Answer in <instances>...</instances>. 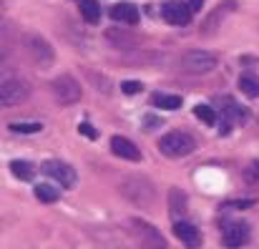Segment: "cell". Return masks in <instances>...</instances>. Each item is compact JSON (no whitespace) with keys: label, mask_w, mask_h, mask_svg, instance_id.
Returning <instances> with one entry per match:
<instances>
[{"label":"cell","mask_w":259,"mask_h":249,"mask_svg":"<svg viewBox=\"0 0 259 249\" xmlns=\"http://www.w3.org/2000/svg\"><path fill=\"white\" fill-rule=\"evenodd\" d=\"M106 38H108L113 46L123 48V51H128V48H134V46H136V38H134V35H128L126 30H116V28H111V30H106Z\"/></svg>","instance_id":"9a60e30c"},{"label":"cell","mask_w":259,"mask_h":249,"mask_svg":"<svg viewBox=\"0 0 259 249\" xmlns=\"http://www.w3.org/2000/svg\"><path fill=\"white\" fill-rule=\"evenodd\" d=\"M51 88L61 106H73L76 101H81V86L71 73H61L58 78H53Z\"/></svg>","instance_id":"5b68a950"},{"label":"cell","mask_w":259,"mask_h":249,"mask_svg":"<svg viewBox=\"0 0 259 249\" xmlns=\"http://www.w3.org/2000/svg\"><path fill=\"white\" fill-rule=\"evenodd\" d=\"M222 242L229 249H239L249 242V224L244 222H227L222 229Z\"/></svg>","instance_id":"9c48e42d"},{"label":"cell","mask_w":259,"mask_h":249,"mask_svg":"<svg viewBox=\"0 0 259 249\" xmlns=\"http://www.w3.org/2000/svg\"><path fill=\"white\" fill-rule=\"evenodd\" d=\"M229 206H237V209H244V206H252V201H232Z\"/></svg>","instance_id":"f546056e"},{"label":"cell","mask_w":259,"mask_h":249,"mask_svg":"<svg viewBox=\"0 0 259 249\" xmlns=\"http://www.w3.org/2000/svg\"><path fill=\"white\" fill-rule=\"evenodd\" d=\"M10 171H13L20 181H30V179H33V174H35V171H33V166L28 164V161H13V164H10Z\"/></svg>","instance_id":"603a6c76"},{"label":"cell","mask_w":259,"mask_h":249,"mask_svg":"<svg viewBox=\"0 0 259 249\" xmlns=\"http://www.w3.org/2000/svg\"><path fill=\"white\" fill-rule=\"evenodd\" d=\"M25 51L30 53V58H33V63L38 68H51L53 61H56V53H53L51 43L43 35H38V33H28L25 35Z\"/></svg>","instance_id":"277c9868"},{"label":"cell","mask_w":259,"mask_h":249,"mask_svg":"<svg viewBox=\"0 0 259 249\" xmlns=\"http://www.w3.org/2000/svg\"><path fill=\"white\" fill-rule=\"evenodd\" d=\"M217 66H219V58L214 53H209V51H186L181 56V68L186 73H194V76L211 73Z\"/></svg>","instance_id":"3957f363"},{"label":"cell","mask_w":259,"mask_h":249,"mask_svg":"<svg viewBox=\"0 0 259 249\" xmlns=\"http://www.w3.org/2000/svg\"><path fill=\"white\" fill-rule=\"evenodd\" d=\"M201 5H204V0H191V3H189V8H191L194 13H196V10H201Z\"/></svg>","instance_id":"f1b7e54d"},{"label":"cell","mask_w":259,"mask_h":249,"mask_svg":"<svg viewBox=\"0 0 259 249\" xmlns=\"http://www.w3.org/2000/svg\"><path fill=\"white\" fill-rule=\"evenodd\" d=\"M161 13H164L166 23H171V25H189V20H191V13H194V10H191L186 3L169 0V3H164Z\"/></svg>","instance_id":"8fae6325"},{"label":"cell","mask_w":259,"mask_h":249,"mask_svg":"<svg viewBox=\"0 0 259 249\" xmlns=\"http://www.w3.org/2000/svg\"><path fill=\"white\" fill-rule=\"evenodd\" d=\"M244 179H247L249 184H254V181H259V161H254V164H249V169L244 171Z\"/></svg>","instance_id":"484cf974"},{"label":"cell","mask_w":259,"mask_h":249,"mask_svg":"<svg viewBox=\"0 0 259 249\" xmlns=\"http://www.w3.org/2000/svg\"><path fill=\"white\" fill-rule=\"evenodd\" d=\"M40 171H43L48 179H53V181H58L61 186H66V189L76 186V179H78V176H76V171H73V166H68L66 161H58V159L43 161Z\"/></svg>","instance_id":"ba28073f"},{"label":"cell","mask_w":259,"mask_h":249,"mask_svg":"<svg viewBox=\"0 0 259 249\" xmlns=\"http://www.w3.org/2000/svg\"><path fill=\"white\" fill-rule=\"evenodd\" d=\"M131 229L136 234L139 249H166V239L161 237V232L156 227H151L144 219H131Z\"/></svg>","instance_id":"8992f818"},{"label":"cell","mask_w":259,"mask_h":249,"mask_svg":"<svg viewBox=\"0 0 259 249\" xmlns=\"http://www.w3.org/2000/svg\"><path fill=\"white\" fill-rule=\"evenodd\" d=\"M229 123H244L247 118H249V111L244 108V106H237V103H229L227 108H224V113H222Z\"/></svg>","instance_id":"d6986e66"},{"label":"cell","mask_w":259,"mask_h":249,"mask_svg":"<svg viewBox=\"0 0 259 249\" xmlns=\"http://www.w3.org/2000/svg\"><path fill=\"white\" fill-rule=\"evenodd\" d=\"M111 18L118 20V23H131V25H134V23H139L141 13H139V8L131 5V3H118V5L111 8Z\"/></svg>","instance_id":"5bb4252c"},{"label":"cell","mask_w":259,"mask_h":249,"mask_svg":"<svg viewBox=\"0 0 259 249\" xmlns=\"http://www.w3.org/2000/svg\"><path fill=\"white\" fill-rule=\"evenodd\" d=\"M121 91H123L126 96H136V93L144 91V83L141 81H123L121 83Z\"/></svg>","instance_id":"d4e9b609"},{"label":"cell","mask_w":259,"mask_h":249,"mask_svg":"<svg viewBox=\"0 0 259 249\" xmlns=\"http://www.w3.org/2000/svg\"><path fill=\"white\" fill-rule=\"evenodd\" d=\"M174 234L186 244L189 249H199L201 247V234H199V229L194 227V224H189V222H174Z\"/></svg>","instance_id":"7c38bea8"},{"label":"cell","mask_w":259,"mask_h":249,"mask_svg":"<svg viewBox=\"0 0 259 249\" xmlns=\"http://www.w3.org/2000/svg\"><path fill=\"white\" fill-rule=\"evenodd\" d=\"M58 189L56 186H51V184H38L35 186V199L38 201H43V204H53V201H58Z\"/></svg>","instance_id":"44dd1931"},{"label":"cell","mask_w":259,"mask_h":249,"mask_svg":"<svg viewBox=\"0 0 259 249\" xmlns=\"http://www.w3.org/2000/svg\"><path fill=\"white\" fill-rule=\"evenodd\" d=\"M121 194H123V199H128L139 209L151 206L154 204V196H156L154 184L149 179H144V176H128V179H123L121 181Z\"/></svg>","instance_id":"6da1fadb"},{"label":"cell","mask_w":259,"mask_h":249,"mask_svg":"<svg viewBox=\"0 0 259 249\" xmlns=\"http://www.w3.org/2000/svg\"><path fill=\"white\" fill-rule=\"evenodd\" d=\"M88 78H91V83H93V86H101L103 91H111V86H108V81H106V78H101V76H96V73H88Z\"/></svg>","instance_id":"83f0119b"},{"label":"cell","mask_w":259,"mask_h":249,"mask_svg":"<svg viewBox=\"0 0 259 249\" xmlns=\"http://www.w3.org/2000/svg\"><path fill=\"white\" fill-rule=\"evenodd\" d=\"M194 116H196L199 121H204L206 126H214V123H217V113H214V108H211V106H206V103L194 106Z\"/></svg>","instance_id":"7402d4cb"},{"label":"cell","mask_w":259,"mask_h":249,"mask_svg":"<svg viewBox=\"0 0 259 249\" xmlns=\"http://www.w3.org/2000/svg\"><path fill=\"white\" fill-rule=\"evenodd\" d=\"M78 131H81L86 139H91V141H93V139H98V131H96L91 123H81V126H78Z\"/></svg>","instance_id":"4316f807"},{"label":"cell","mask_w":259,"mask_h":249,"mask_svg":"<svg viewBox=\"0 0 259 249\" xmlns=\"http://www.w3.org/2000/svg\"><path fill=\"white\" fill-rule=\"evenodd\" d=\"M196 149V141L186 134V131H171V134H164L159 139V151L169 159H181V156H189L191 151Z\"/></svg>","instance_id":"7a4b0ae2"},{"label":"cell","mask_w":259,"mask_h":249,"mask_svg":"<svg viewBox=\"0 0 259 249\" xmlns=\"http://www.w3.org/2000/svg\"><path fill=\"white\" fill-rule=\"evenodd\" d=\"M151 103L159 106V108H164V111H174V108L181 106V98H179V96H171V93H154V96H151Z\"/></svg>","instance_id":"ffe728a7"},{"label":"cell","mask_w":259,"mask_h":249,"mask_svg":"<svg viewBox=\"0 0 259 249\" xmlns=\"http://www.w3.org/2000/svg\"><path fill=\"white\" fill-rule=\"evenodd\" d=\"M169 212L174 217H179V219L186 214V194L181 189H171L169 191Z\"/></svg>","instance_id":"2e32d148"},{"label":"cell","mask_w":259,"mask_h":249,"mask_svg":"<svg viewBox=\"0 0 259 249\" xmlns=\"http://www.w3.org/2000/svg\"><path fill=\"white\" fill-rule=\"evenodd\" d=\"M78 8H81V15H83L86 23L96 25L101 20V5H98V0H78Z\"/></svg>","instance_id":"e0dca14e"},{"label":"cell","mask_w":259,"mask_h":249,"mask_svg":"<svg viewBox=\"0 0 259 249\" xmlns=\"http://www.w3.org/2000/svg\"><path fill=\"white\" fill-rule=\"evenodd\" d=\"M111 149H113L116 156H121V159H126V161H141V151H139L128 139H123V136H113V139H111Z\"/></svg>","instance_id":"4fadbf2b"},{"label":"cell","mask_w":259,"mask_h":249,"mask_svg":"<svg viewBox=\"0 0 259 249\" xmlns=\"http://www.w3.org/2000/svg\"><path fill=\"white\" fill-rule=\"evenodd\" d=\"M40 129H43V126L35 123V121H33V123H10V131H13V134H38Z\"/></svg>","instance_id":"cb8c5ba5"},{"label":"cell","mask_w":259,"mask_h":249,"mask_svg":"<svg viewBox=\"0 0 259 249\" xmlns=\"http://www.w3.org/2000/svg\"><path fill=\"white\" fill-rule=\"evenodd\" d=\"M234 8H237V3H234V0H224L222 5H217V8L209 13V18L201 23V33H204V35H211V33H217V28L224 23V18H227V15H229Z\"/></svg>","instance_id":"30bf717a"},{"label":"cell","mask_w":259,"mask_h":249,"mask_svg":"<svg viewBox=\"0 0 259 249\" xmlns=\"http://www.w3.org/2000/svg\"><path fill=\"white\" fill-rule=\"evenodd\" d=\"M239 91H242L244 96H249V98H257L259 96V76H254V73L239 76Z\"/></svg>","instance_id":"ac0fdd59"},{"label":"cell","mask_w":259,"mask_h":249,"mask_svg":"<svg viewBox=\"0 0 259 249\" xmlns=\"http://www.w3.org/2000/svg\"><path fill=\"white\" fill-rule=\"evenodd\" d=\"M30 96V86L23 78H5L0 83V103L3 106H20L23 101H28Z\"/></svg>","instance_id":"52a82bcc"}]
</instances>
